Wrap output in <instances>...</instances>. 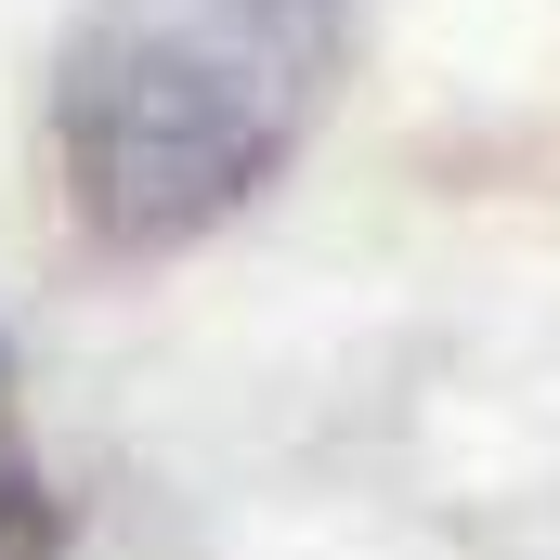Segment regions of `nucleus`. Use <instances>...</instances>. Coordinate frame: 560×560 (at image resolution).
Masks as SVG:
<instances>
[{
    "label": "nucleus",
    "instance_id": "nucleus-1",
    "mask_svg": "<svg viewBox=\"0 0 560 560\" xmlns=\"http://www.w3.org/2000/svg\"><path fill=\"white\" fill-rule=\"evenodd\" d=\"M352 66V0H79L52 170L105 261H170L261 209Z\"/></svg>",
    "mask_w": 560,
    "mask_h": 560
}]
</instances>
